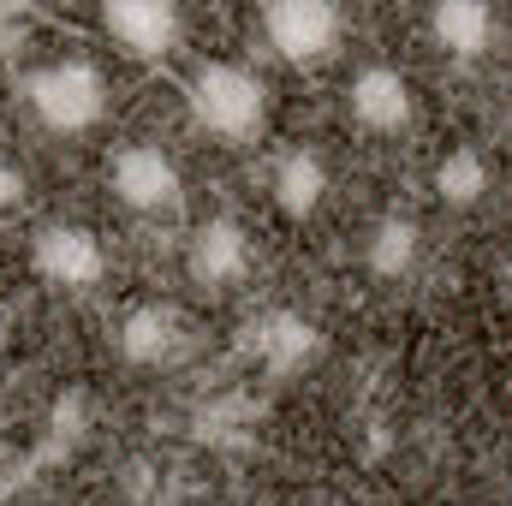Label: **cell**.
<instances>
[{
  "instance_id": "obj_12",
  "label": "cell",
  "mask_w": 512,
  "mask_h": 506,
  "mask_svg": "<svg viewBox=\"0 0 512 506\" xmlns=\"http://www.w3.org/2000/svg\"><path fill=\"white\" fill-rule=\"evenodd\" d=\"M429 30H435V42H441L447 54L477 60V54L495 42V12H489L483 0H441V6L429 12Z\"/></svg>"
},
{
  "instance_id": "obj_7",
  "label": "cell",
  "mask_w": 512,
  "mask_h": 506,
  "mask_svg": "<svg viewBox=\"0 0 512 506\" xmlns=\"http://www.w3.org/2000/svg\"><path fill=\"white\" fill-rule=\"evenodd\" d=\"M251 233L233 221V215H215V221H203L197 227V239H191V251H185V268H191V280L197 286H209V292H233L245 274H251Z\"/></svg>"
},
{
  "instance_id": "obj_10",
  "label": "cell",
  "mask_w": 512,
  "mask_h": 506,
  "mask_svg": "<svg viewBox=\"0 0 512 506\" xmlns=\"http://www.w3.org/2000/svg\"><path fill=\"white\" fill-rule=\"evenodd\" d=\"M114 346L120 358L137 370H155V364H173V352L185 346V322L173 304H131L114 328Z\"/></svg>"
},
{
  "instance_id": "obj_1",
  "label": "cell",
  "mask_w": 512,
  "mask_h": 506,
  "mask_svg": "<svg viewBox=\"0 0 512 506\" xmlns=\"http://www.w3.org/2000/svg\"><path fill=\"white\" fill-rule=\"evenodd\" d=\"M185 102H191V120L221 143H251L268 126V84L251 66H233V60L197 66L185 84Z\"/></svg>"
},
{
  "instance_id": "obj_15",
  "label": "cell",
  "mask_w": 512,
  "mask_h": 506,
  "mask_svg": "<svg viewBox=\"0 0 512 506\" xmlns=\"http://www.w3.org/2000/svg\"><path fill=\"white\" fill-rule=\"evenodd\" d=\"M24 191H30V185H24V173L0 155V209H18V203H24Z\"/></svg>"
},
{
  "instance_id": "obj_5",
  "label": "cell",
  "mask_w": 512,
  "mask_h": 506,
  "mask_svg": "<svg viewBox=\"0 0 512 506\" xmlns=\"http://www.w3.org/2000/svg\"><path fill=\"white\" fill-rule=\"evenodd\" d=\"M30 262H36V274H42L48 286H60V292H90V286L108 274V251H102V239H96L90 227H78V221H54V227H42L36 245H30Z\"/></svg>"
},
{
  "instance_id": "obj_9",
  "label": "cell",
  "mask_w": 512,
  "mask_h": 506,
  "mask_svg": "<svg viewBox=\"0 0 512 506\" xmlns=\"http://www.w3.org/2000/svg\"><path fill=\"white\" fill-rule=\"evenodd\" d=\"M346 108H352V120L364 131H405L411 126V114H417V96H411V78L399 72V66H387V60H370L358 78H352V90H346Z\"/></svg>"
},
{
  "instance_id": "obj_11",
  "label": "cell",
  "mask_w": 512,
  "mask_h": 506,
  "mask_svg": "<svg viewBox=\"0 0 512 506\" xmlns=\"http://www.w3.org/2000/svg\"><path fill=\"white\" fill-rule=\"evenodd\" d=\"M268 191H274V203H280L292 221H304V215H316L322 197H328V161H322L316 149H286V155L274 161V173H268Z\"/></svg>"
},
{
  "instance_id": "obj_13",
  "label": "cell",
  "mask_w": 512,
  "mask_h": 506,
  "mask_svg": "<svg viewBox=\"0 0 512 506\" xmlns=\"http://www.w3.org/2000/svg\"><path fill=\"white\" fill-rule=\"evenodd\" d=\"M417 251H423V233H417V221H399V215H387L364 245L370 274H382V280H405L417 268Z\"/></svg>"
},
{
  "instance_id": "obj_14",
  "label": "cell",
  "mask_w": 512,
  "mask_h": 506,
  "mask_svg": "<svg viewBox=\"0 0 512 506\" xmlns=\"http://www.w3.org/2000/svg\"><path fill=\"white\" fill-rule=\"evenodd\" d=\"M435 191H441V203H453V209L483 203V197H489V161H483V149H447L441 167H435Z\"/></svg>"
},
{
  "instance_id": "obj_4",
  "label": "cell",
  "mask_w": 512,
  "mask_h": 506,
  "mask_svg": "<svg viewBox=\"0 0 512 506\" xmlns=\"http://www.w3.org/2000/svg\"><path fill=\"white\" fill-rule=\"evenodd\" d=\"M108 185H114V197H120L126 209L161 215V209L179 203L185 173H179V161H173L161 143H126V149L114 155V167H108Z\"/></svg>"
},
{
  "instance_id": "obj_17",
  "label": "cell",
  "mask_w": 512,
  "mask_h": 506,
  "mask_svg": "<svg viewBox=\"0 0 512 506\" xmlns=\"http://www.w3.org/2000/svg\"><path fill=\"white\" fill-rule=\"evenodd\" d=\"M0 346H6V316H0Z\"/></svg>"
},
{
  "instance_id": "obj_8",
  "label": "cell",
  "mask_w": 512,
  "mask_h": 506,
  "mask_svg": "<svg viewBox=\"0 0 512 506\" xmlns=\"http://www.w3.org/2000/svg\"><path fill=\"white\" fill-rule=\"evenodd\" d=\"M316 352H322V334L298 310H268L245 328V358H256L268 376H298Z\"/></svg>"
},
{
  "instance_id": "obj_16",
  "label": "cell",
  "mask_w": 512,
  "mask_h": 506,
  "mask_svg": "<svg viewBox=\"0 0 512 506\" xmlns=\"http://www.w3.org/2000/svg\"><path fill=\"white\" fill-rule=\"evenodd\" d=\"M18 42H24V12H18V6H6V0H0V54H12V48H18Z\"/></svg>"
},
{
  "instance_id": "obj_6",
  "label": "cell",
  "mask_w": 512,
  "mask_h": 506,
  "mask_svg": "<svg viewBox=\"0 0 512 506\" xmlns=\"http://www.w3.org/2000/svg\"><path fill=\"white\" fill-rule=\"evenodd\" d=\"M102 30L126 48L131 60H161V54L179 48L185 12L173 0H108L102 6Z\"/></svg>"
},
{
  "instance_id": "obj_2",
  "label": "cell",
  "mask_w": 512,
  "mask_h": 506,
  "mask_svg": "<svg viewBox=\"0 0 512 506\" xmlns=\"http://www.w3.org/2000/svg\"><path fill=\"white\" fill-rule=\"evenodd\" d=\"M24 102H30V114L48 131L78 137V131L102 126V114H108V78L90 60H48V66H36L24 78Z\"/></svg>"
},
{
  "instance_id": "obj_3",
  "label": "cell",
  "mask_w": 512,
  "mask_h": 506,
  "mask_svg": "<svg viewBox=\"0 0 512 506\" xmlns=\"http://www.w3.org/2000/svg\"><path fill=\"white\" fill-rule=\"evenodd\" d=\"M340 30H346V18L328 0H274V6H262V36L292 66L328 60L340 48Z\"/></svg>"
}]
</instances>
